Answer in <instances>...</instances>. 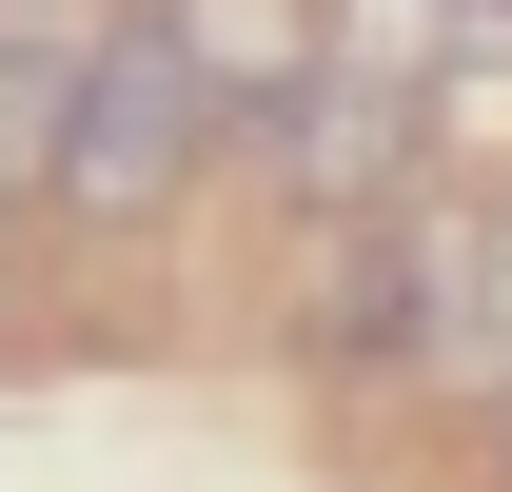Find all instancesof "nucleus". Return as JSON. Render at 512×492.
I'll use <instances>...</instances> for the list:
<instances>
[{
    "instance_id": "1",
    "label": "nucleus",
    "mask_w": 512,
    "mask_h": 492,
    "mask_svg": "<svg viewBox=\"0 0 512 492\" xmlns=\"http://www.w3.org/2000/svg\"><path fill=\"white\" fill-rule=\"evenodd\" d=\"M217 158V99H197L178 20L158 0H99V40H79V99H60V158H40V197H60L79 237H138V217H178V178Z\"/></svg>"
},
{
    "instance_id": "2",
    "label": "nucleus",
    "mask_w": 512,
    "mask_h": 492,
    "mask_svg": "<svg viewBox=\"0 0 512 492\" xmlns=\"http://www.w3.org/2000/svg\"><path fill=\"white\" fill-rule=\"evenodd\" d=\"M434 99H453V79H414V60H355V40H316L296 119H276V178H296V217H375V197L414 178Z\"/></svg>"
},
{
    "instance_id": "3",
    "label": "nucleus",
    "mask_w": 512,
    "mask_h": 492,
    "mask_svg": "<svg viewBox=\"0 0 512 492\" xmlns=\"http://www.w3.org/2000/svg\"><path fill=\"white\" fill-rule=\"evenodd\" d=\"M158 20H178L217 138H276V119H296V79H316V0H158Z\"/></svg>"
},
{
    "instance_id": "4",
    "label": "nucleus",
    "mask_w": 512,
    "mask_h": 492,
    "mask_svg": "<svg viewBox=\"0 0 512 492\" xmlns=\"http://www.w3.org/2000/svg\"><path fill=\"white\" fill-rule=\"evenodd\" d=\"M79 40H99V0H0V217L40 197V158H60V99H79Z\"/></svg>"
}]
</instances>
